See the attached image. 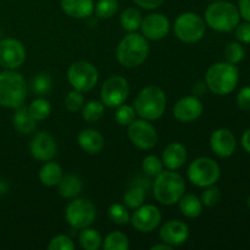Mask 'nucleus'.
<instances>
[{
    "instance_id": "nucleus-1",
    "label": "nucleus",
    "mask_w": 250,
    "mask_h": 250,
    "mask_svg": "<svg viewBox=\"0 0 250 250\" xmlns=\"http://www.w3.org/2000/svg\"><path fill=\"white\" fill-rule=\"evenodd\" d=\"M166 94L158 85H146L137 94L134 99V110L141 119L155 121L166 110Z\"/></svg>"
},
{
    "instance_id": "nucleus-2",
    "label": "nucleus",
    "mask_w": 250,
    "mask_h": 250,
    "mask_svg": "<svg viewBox=\"0 0 250 250\" xmlns=\"http://www.w3.org/2000/svg\"><path fill=\"white\" fill-rule=\"evenodd\" d=\"M149 55V44L143 34L131 32L122 38L116 49L117 61L124 67L132 68L142 65Z\"/></svg>"
},
{
    "instance_id": "nucleus-3",
    "label": "nucleus",
    "mask_w": 250,
    "mask_h": 250,
    "mask_svg": "<svg viewBox=\"0 0 250 250\" xmlns=\"http://www.w3.org/2000/svg\"><path fill=\"white\" fill-rule=\"evenodd\" d=\"M239 73L236 66L229 62H216L208 68L205 83L214 94L227 95L236 89Z\"/></svg>"
},
{
    "instance_id": "nucleus-4",
    "label": "nucleus",
    "mask_w": 250,
    "mask_h": 250,
    "mask_svg": "<svg viewBox=\"0 0 250 250\" xmlns=\"http://www.w3.org/2000/svg\"><path fill=\"white\" fill-rule=\"evenodd\" d=\"M27 98V84L23 76L15 70L0 72V106L16 109Z\"/></svg>"
},
{
    "instance_id": "nucleus-5",
    "label": "nucleus",
    "mask_w": 250,
    "mask_h": 250,
    "mask_svg": "<svg viewBox=\"0 0 250 250\" xmlns=\"http://www.w3.org/2000/svg\"><path fill=\"white\" fill-rule=\"evenodd\" d=\"M153 190L155 199L160 204L168 207L178 203L185 194L186 182L180 173L173 170H166L155 177Z\"/></svg>"
},
{
    "instance_id": "nucleus-6",
    "label": "nucleus",
    "mask_w": 250,
    "mask_h": 250,
    "mask_svg": "<svg viewBox=\"0 0 250 250\" xmlns=\"http://www.w3.org/2000/svg\"><path fill=\"white\" fill-rule=\"evenodd\" d=\"M238 9L229 1H219L210 4L205 10V22L210 28L217 32H231L238 26Z\"/></svg>"
},
{
    "instance_id": "nucleus-7",
    "label": "nucleus",
    "mask_w": 250,
    "mask_h": 250,
    "mask_svg": "<svg viewBox=\"0 0 250 250\" xmlns=\"http://www.w3.org/2000/svg\"><path fill=\"white\" fill-rule=\"evenodd\" d=\"M187 175L192 185L199 188H205L214 186L219 181L221 170L219 164L211 158L202 156L190 163V165L188 166Z\"/></svg>"
},
{
    "instance_id": "nucleus-8",
    "label": "nucleus",
    "mask_w": 250,
    "mask_h": 250,
    "mask_svg": "<svg viewBox=\"0 0 250 250\" xmlns=\"http://www.w3.org/2000/svg\"><path fill=\"white\" fill-rule=\"evenodd\" d=\"M173 32L183 43H197L205 34V21L198 14L185 12L176 19Z\"/></svg>"
},
{
    "instance_id": "nucleus-9",
    "label": "nucleus",
    "mask_w": 250,
    "mask_h": 250,
    "mask_svg": "<svg viewBox=\"0 0 250 250\" xmlns=\"http://www.w3.org/2000/svg\"><path fill=\"white\" fill-rule=\"evenodd\" d=\"M67 80L73 89L87 93L97 85L99 72L95 66L88 61H76L68 67Z\"/></svg>"
},
{
    "instance_id": "nucleus-10",
    "label": "nucleus",
    "mask_w": 250,
    "mask_h": 250,
    "mask_svg": "<svg viewBox=\"0 0 250 250\" xmlns=\"http://www.w3.org/2000/svg\"><path fill=\"white\" fill-rule=\"evenodd\" d=\"M97 216L95 205L89 199L80 198L75 199L67 205L65 217L67 224L75 229H82L89 227Z\"/></svg>"
},
{
    "instance_id": "nucleus-11",
    "label": "nucleus",
    "mask_w": 250,
    "mask_h": 250,
    "mask_svg": "<svg viewBox=\"0 0 250 250\" xmlns=\"http://www.w3.org/2000/svg\"><path fill=\"white\" fill-rule=\"evenodd\" d=\"M129 94L128 82L122 76H111L100 89V102L107 107H117L124 104Z\"/></svg>"
},
{
    "instance_id": "nucleus-12",
    "label": "nucleus",
    "mask_w": 250,
    "mask_h": 250,
    "mask_svg": "<svg viewBox=\"0 0 250 250\" xmlns=\"http://www.w3.org/2000/svg\"><path fill=\"white\" fill-rule=\"evenodd\" d=\"M128 138L137 148L149 150L158 143V132L150 121L144 119L134 120L127 128Z\"/></svg>"
},
{
    "instance_id": "nucleus-13",
    "label": "nucleus",
    "mask_w": 250,
    "mask_h": 250,
    "mask_svg": "<svg viewBox=\"0 0 250 250\" xmlns=\"http://www.w3.org/2000/svg\"><path fill=\"white\" fill-rule=\"evenodd\" d=\"M26 60V48L15 38L0 41V66L5 70H16Z\"/></svg>"
},
{
    "instance_id": "nucleus-14",
    "label": "nucleus",
    "mask_w": 250,
    "mask_h": 250,
    "mask_svg": "<svg viewBox=\"0 0 250 250\" xmlns=\"http://www.w3.org/2000/svg\"><path fill=\"white\" fill-rule=\"evenodd\" d=\"M129 222L139 232H153L161 222V211L158 207L151 204H143L134 209Z\"/></svg>"
},
{
    "instance_id": "nucleus-15",
    "label": "nucleus",
    "mask_w": 250,
    "mask_h": 250,
    "mask_svg": "<svg viewBox=\"0 0 250 250\" xmlns=\"http://www.w3.org/2000/svg\"><path fill=\"white\" fill-rule=\"evenodd\" d=\"M171 28L170 21L163 14H150L143 17L141 24L142 34L150 41H160L168 34Z\"/></svg>"
},
{
    "instance_id": "nucleus-16",
    "label": "nucleus",
    "mask_w": 250,
    "mask_h": 250,
    "mask_svg": "<svg viewBox=\"0 0 250 250\" xmlns=\"http://www.w3.org/2000/svg\"><path fill=\"white\" fill-rule=\"evenodd\" d=\"M202 102L195 95H188L178 100L173 107V116L177 121L183 124H189L199 119L203 114Z\"/></svg>"
},
{
    "instance_id": "nucleus-17",
    "label": "nucleus",
    "mask_w": 250,
    "mask_h": 250,
    "mask_svg": "<svg viewBox=\"0 0 250 250\" xmlns=\"http://www.w3.org/2000/svg\"><path fill=\"white\" fill-rule=\"evenodd\" d=\"M29 151L36 160L46 163L53 160L56 156L58 146L53 136L46 132H41L32 138L29 143Z\"/></svg>"
},
{
    "instance_id": "nucleus-18",
    "label": "nucleus",
    "mask_w": 250,
    "mask_h": 250,
    "mask_svg": "<svg viewBox=\"0 0 250 250\" xmlns=\"http://www.w3.org/2000/svg\"><path fill=\"white\" fill-rule=\"evenodd\" d=\"M159 236L161 242L168 246H182L189 238V227L181 220H170L161 226Z\"/></svg>"
},
{
    "instance_id": "nucleus-19",
    "label": "nucleus",
    "mask_w": 250,
    "mask_h": 250,
    "mask_svg": "<svg viewBox=\"0 0 250 250\" xmlns=\"http://www.w3.org/2000/svg\"><path fill=\"white\" fill-rule=\"evenodd\" d=\"M237 142L229 129L219 128L210 137V148L220 158H229L236 151Z\"/></svg>"
},
{
    "instance_id": "nucleus-20",
    "label": "nucleus",
    "mask_w": 250,
    "mask_h": 250,
    "mask_svg": "<svg viewBox=\"0 0 250 250\" xmlns=\"http://www.w3.org/2000/svg\"><path fill=\"white\" fill-rule=\"evenodd\" d=\"M187 149L183 144L175 142L170 143L163 151L161 161L167 170H178L182 167L187 161Z\"/></svg>"
},
{
    "instance_id": "nucleus-21",
    "label": "nucleus",
    "mask_w": 250,
    "mask_h": 250,
    "mask_svg": "<svg viewBox=\"0 0 250 250\" xmlns=\"http://www.w3.org/2000/svg\"><path fill=\"white\" fill-rule=\"evenodd\" d=\"M78 146L88 154H98L104 148V137L93 128H84L77 136Z\"/></svg>"
},
{
    "instance_id": "nucleus-22",
    "label": "nucleus",
    "mask_w": 250,
    "mask_h": 250,
    "mask_svg": "<svg viewBox=\"0 0 250 250\" xmlns=\"http://www.w3.org/2000/svg\"><path fill=\"white\" fill-rule=\"evenodd\" d=\"M61 9L72 19H87L94 12L93 0H61Z\"/></svg>"
},
{
    "instance_id": "nucleus-23",
    "label": "nucleus",
    "mask_w": 250,
    "mask_h": 250,
    "mask_svg": "<svg viewBox=\"0 0 250 250\" xmlns=\"http://www.w3.org/2000/svg\"><path fill=\"white\" fill-rule=\"evenodd\" d=\"M12 122H14L15 129L22 134L33 133L37 127V121L29 114L28 109L23 107L22 105L16 107V111H15L14 117H12Z\"/></svg>"
},
{
    "instance_id": "nucleus-24",
    "label": "nucleus",
    "mask_w": 250,
    "mask_h": 250,
    "mask_svg": "<svg viewBox=\"0 0 250 250\" xmlns=\"http://www.w3.org/2000/svg\"><path fill=\"white\" fill-rule=\"evenodd\" d=\"M82 181L78 176L73 175V173H68V175L62 176L58 185L59 194L65 199H73L77 197L81 192H82Z\"/></svg>"
},
{
    "instance_id": "nucleus-25",
    "label": "nucleus",
    "mask_w": 250,
    "mask_h": 250,
    "mask_svg": "<svg viewBox=\"0 0 250 250\" xmlns=\"http://www.w3.org/2000/svg\"><path fill=\"white\" fill-rule=\"evenodd\" d=\"M63 172L61 166L54 161H46L39 170V181L46 187H55L62 178Z\"/></svg>"
},
{
    "instance_id": "nucleus-26",
    "label": "nucleus",
    "mask_w": 250,
    "mask_h": 250,
    "mask_svg": "<svg viewBox=\"0 0 250 250\" xmlns=\"http://www.w3.org/2000/svg\"><path fill=\"white\" fill-rule=\"evenodd\" d=\"M180 211L188 219H195L203 212V203L197 195L183 194L178 200Z\"/></svg>"
},
{
    "instance_id": "nucleus-27",
    "label": "nucleus",
    "mask_w": 250,
    "mask_h": 250,
    "mask_svg": "<svg viewBox=\"0 0 250 250\" xmlns=\"http://www.w3.org/2000/svg\"><path fill=\"white\" fill-rule=\"evenodd\" d=\"M142 21H143V16H142L141 11L136 7H128V9L124 10L121 16H120L121 27L128 33L136 32L137 29L141 28Z\"/></svg>"
},
{
    "instance_id": "nucleus-28",
    "label": "nucleus",
    "mask_w": 250,
    "mask_h": 250,
    "mask_svg": "<svg viewBox=\"0 0 250 250\" xmlns=\"http://www.w3.org/2000/svg\"><path fill=\"white\" fill-rule=\"evenodd\" d=\"M78 241H80L81 247L85 250H98L103 246L102 234L94 229H81L78 234Z\"/></svg>"
},
{
    "instance_id": "nucleus-29",
    "label": "nucleus",
    "mask_w": 250,
    "mask_h": 250,
    "mask_svg": "<svg viewBox=\"0 0 250 250\" xmlns=\"http://www.w3.org/2000/svg\"><path fill=\"white\" fill-rule=\"evenodd\" d=\"M102 247L105 250H128L129 241L126 234L115 231L105 237Z\"/></svg>"
},
{
    "instance_id": "nucleus-30",
    "label": "nucleus",
    "mask_w": 250,
    "mask_h": 250,
    "mask_svg": "<svg viewBox=\"0 0 250 250\" xmlns=\"http://www.w3.org/2000/svg\"><path fill=\"white\" fill-rule=\"evenodd\" d=\"M146 199V189L142 186L136 185L132 186L124 195V204L128 209H137L141 205H143Z\"/></svg>"
},
{
    "instance_id": "nucleus-31",
    "label": "nucleus",
    "mask_w": 250,
    "mask_h": 250,
    "mask_svg": "<svg viewBox=\"0 0 250 250\" xmlns=\"http://www.w3.org/2000/svg\"><path fill=\"white\" fill-rule=\"evenodd\" d=\"M27 109L36 121H43V120L48 119L49 115H50L51 105L44 98H37L29 104Z\"/></svg>"
},
{
    "instance_id": "nucleus-32",
    "label": "nucleus",
    "mask_w": 250,
    "mask_h": 250,
    "mask_svg": "<svg viewBox=\"0 0 250 250\" xmlns=\"http://www.w3.org/2000/svg\"><path fill=\"white\" fill-rule=\"evenodd\" d=\"M105 105L99 100H90L82 106V117L87 122H97L104 115Z\"/></svg>"
},
{
    "instance_id": "nucleus-33",
    "label": "nucleus",
    "mask_w": 250,
    "mask_h": 250,
    "mask_svg": "<svg viewBox=\"0 0 250 250\" xmlns=\"http://www.w3.org/2000/svg\"><path fill=\"white\" fill-rule=\"evenodd\" d=\"M107 216L116 225H127L131 220L128 208L125 204H119V203L110 205L107 209Z\"/></svg>"
},
{
    "instance_id": "nucleus-34",
    "label": "nucleus",
    "mask_w": 250,
    "mask_h": 250,
    "mask_svg": "<svg viewBox=\"0 0 250 250\" xmlns=\"http://www.w3.org/2000/svg\"><path fill=\"white\" fill-rule=\"evenodd\" d=\"M142 170H143L144 175H146L148 177L155 178L164 171V164L158 156L148 155L142 161Z\"/></svg>"
},
{
    "instance_id": "nucleus-35",
    "label": "nucleus",
    "mask_w": 250,
    "mask_h": 250,
    "mask_svg": "<svg viewBox=\"0 0 250 250\" xmlns=\"http://www.w3.org/2000/svg\"><path fill=\"white\" fill-rule=\"evenodd\" d=\"M119 10L117 0H99L94 6V11L99 19H111Z\"/></svg>"
},
{
    "instance_id": "nucleus-36",
    "label": "nucleus",
    "mask_w": 250,
    "mask_h": 250,
    "mask_svg": "<svg viewBox=\"0 0 250 250\" xmlns=\"http://www.w3.org/2000/svg\"><path fill=\"white\" fill-rule=\"evenodd\" d=\"M51 85H53V81L49 73L41 72L38 75L34 76L33 81H32V88L33 92L38 95H45L50 92Z\"/></svg>"
},
{
    "instance_id": "nucleus-37",
    "label": "nucleus",
    "mask_w": 250,
    "mask_h": 250,
    "mask_svg": "<svg viewBox=\"0 0 250 250\" xmlns=\"http://www.w3.org/2000/svg\"><path fill=\"white\" fill-rule=\"evenodd\" d=\"M244 55H246V50L239 42H231L227 44L225 49V59L227 62L233 63V65L241 62L244 59Z\"/></svg>"
},
{
    "instance_id": "nucleus-38",
    "label": "nucleus",
    "mask_w": 250,
    "mask_h": 250,
    "mask_svg": "<svg viewBox=\"0 0 250 250\" xmlns=\"http://www.w3.org/2000/svg\"><path fill=\"white\" fill-rule=\"evenodd\" d=\"M116 112H115V120L120 126H128L131 122L136 120V110L131 105H126L124 103L122 105L116 107Z\"/></svg>"
},
{
    "instance_id": "nucleus-39",
    "label": "nucleus",
    "mask_w": 250,
    "mask_h": 250,
    "mask_svg": "<svg viewBox=\"0 0 250 250\" xmlns=\"http://www.w3.org/2000/svg\"><path fill=\"white\" fill-rule=\"evenodd\" d=\"M83 105H84V97H83V93L73 89L66 95L65 107L70 112L80 111V110L82 109Z\"/></svg>"
},
{
    "instance_id": "nucleus-40",
    "label": "nucleus",
    "mask_w": 250,
    "mask_h": 250,
    "mask_svg": "<svg viewBox=\"0 0 250 250\" xmlns=\"http://www.w3.org/2000/svg\"><path fill=\"white\" fill-rule=\"evenodd\" d=\"M202 203L203 205L208 208H214L221 200V192L217 187L214 186H209V187H205V190L202 194Z\"/></svg>"
},
{
    "instance_id": "nucleus-41",
    "label": "nucleus",
    "mask_w": 250,
    "mask_h": 250,
    "mask_svg": "<svg viewBox=\"0 0 250 250\" xmlns=\"http://www.w3.org/2000/svg\"><path fill=\"white\" fill-rule=\"evenodd\" d=\"M49 250H73L75 243L72 239L66 234H58L53 237L48 244Z\"/></svg>"
},
{
    "instance_id": "nucleus-42",
    "label": "nucleus",
    "mask_w": 250,
    "mask_h": 250,
    "mask_svg": "<svg viewBox=\"0 0 250 250\" xmlns=\"http://www.w3.org/2000/svg\"><path fill=\"white\" fill-rule=\"evenodd\" d=\"M234 29H236V37L239 43L250 44V22L238 23V26Z\"/></svg>"
},
{
    "instance_id": "nucleus-43",
    "label": "nucleus",
    "mask_w": 250,
    "mask_h": 250,
    "mask_svg": "<svg viewBox=\"0 0 250 250\" xmlns=\"http://www.w3.org/2000/svg\"><path fill=\"white\" fill-rule=\"evenodd\" d=\"M237 104L242 110L250 111V87H244L237 95Z\"/></svg>"
},
{
    "instance_id": "nucleus-44",
    "label": "nucleus",
    "mask_w": 250,
    "mask_h": 250,
    "mask_svg": "<svg viewBox=\"0 0 250 250\" xmlns=\"http://www.w3.org/2000/svg\"><path fill=\"white\" fill-rule=\"evenodd\" d=\"M165 0H134L138 6H141L142 9H146V10H154V9H158L159 6L164 4Z\"/></svg>"
},
{
    "instance_id": "nucleus-45",
    "label": "nucleus",
    "mask_w": 250,
    "mask_h": 250,
    "mask_svg": "<svg viewBox=\"0 0 250 250\" xmlns=\"http://www.w3.org/2000/svg\"><path fill=\"white\" fill-rule=\"evenodd\" d=\"M238 12L242 19L250 22V0H239L238 1Z\"/></svg>"
},
{
    "instance_id": "nucleus-46",
    "label": "nucleus",
    "mask_w": 250,
    "mask_h": 250,
    "mask_svg": "<svg viewBox=\"0 0 250 250\" xmlns=\"http://www.w3.org/2000/svg\"><path fill=\"white\" fill-rule=\"evenodd\" d=\"M208 92V85L205 82H197L192 88V93L195 97H202V95H205V93Z\"/></svg>"
},
{
    "instance_id": "nucleus-47",
    "label": "nucleus",
    "mask_w": 250,
    "mask_h": 250,
    "mask_svg": "<svg viewBox=\"0 0 250 250\" xmlns=\"http://www.w3.org/2000/svg\"><path fill=\"white\" fill-rule=\"evenodd\" d=\"M242 146H243L244 150L250 154V128L247 129L242 136Z\"/></svg>"
},
{
    "instance_id": "nucleus-48",
    "label": "nucleus",
    "mask_w": 250,
    "mask_h": 250,
    "mask_svg": "<svg viewBox=\"0 0 250 250\" xmlns=\"http://www.w3.org/2000/svg\"><path fill=\"white\" fill-rule=\"evenodd\" d=\"M173 247H171V246H168V244H166V243H160V244H155V246H153L151 247V250H171L172 249Z\"/></svg>"
},
{
    "instance_id": "nucleus-49",
    "label": "nucleus",
    "mask_w": 250,
    "mask_h": 250,
    "mask_svg": "<svg viewBox=\"0 0 250 250\" xmlns=\"http://www.w3.org/2000/svg\"><path fill=\"white\" fill-rule=\"evenodd\" d=\"M6 190H7V186L5 185V182L0 181V194H4V193H6Z\"/></svg>"
},
{
    "instance_id": "nucleus-50",
    "label": "nucleus",
    "mask_w": 250,
    "mask_h": 250,
    "mask_svg": "<svg viewBox=\"0 0 250 250\" xmlns=\"http://www.w3.org/2000/svg\"><path fill=\"white\" fill-rule=\"evenodd\" d=\"M247 203H248V207L250 208V197L248 198V202H247Z\"/></svg>"
},
{
    "instance_id": "nucleus-51",
    "label": "nucleus",
    "mask_w": 250,
    "mask_h": 250,
    "mask_svg": "<svg viewBox=\"0 0 250 250\" xmlns=\"http://www.w3.org/2000/svg\"><path fill=\"white\" fill-rule=\"evenodd\" d=\"M210 1H215V0H210Z\"/></svg>"
}]
</instances>
